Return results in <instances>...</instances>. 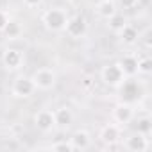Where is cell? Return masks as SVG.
<instances>
[{
	"label": "cell",
	"instance_id": "1",
	"mask_svg": "<svg viewBox=\"0 0 152 152\" xmlns=\"http://www.w3.org/2000/svg\"><path fill=\"white\" fill-rule=\"evenodd\" d=\"M68 13L63 9V7H50L43 13L41 16V22L45 25L47 31H52V32H61L64 31V25L68 22Z\"/></svg>",
	"mask_w": 152,
	"mask_h": 152
},
{
	"label": "cell",
	"instance_id": "2",
	"mask_svg": "<svg viewBox=\"0 0 152 152\" xmlns=\"http://www.w3.org/2000/svg\"><path fill=\"white\" fill-rule=\"evenodd\" d=\"M100 77H102V83L106 86H109V88H120L127 81V77L124 75V72L120 70V66L116 63L104 66L102 72H100Z\"/></svg>",
	"mask_w": 152,
	"mask_h": 152
},
{
	"label": "cell",
	"instance_id": "4",
	"mask_svg": "<svg viewBox=\"0 0 152 152\" xmlns=\"http://www.w3.org/2000/svg\"><path fill=\"white\" fill-rule=\"evenodd\" d=\"M36 91V86L32 83L31 77H25V75H20L13 81V86H11V93L16 97V99H29L32 93Z\"/></svg>",
	"mask_w": 152,
	"mask_h": 152
},
{
	"label": "cell",
	"instance_id": "18",
	"mask_svg": "<svg viewBox=\"0 0 152 152\" xmlns=\"http://www.w3.org/2000/svg\"><path fill=\"white\" fill-rule=\"evenodd\" d=\"M152 72V59L150 57H140L138 59V73L148 75Z\"/></svg>",
	"mask_w": 152,
	"mask_h": 152
},
{
	"label": "cell",
	"instance_id": "11",
	"mask_svg": "<svg viewBox=\"0 0 152 152\" xmlns=\"http://www.w3.org/2000/svg\"><path fill=\"white\" fill-rule=\"evenodd\" d=\"M120 66V70L124 72L125 77H134L138 73V57L134 54H125L120 57V61L116 63Z\"/></svg>",
	"mask_w": 152,
	"mask_h": 152
},
{
	"label": "cell",
	"instance_id": "17",
	"mask_svg": "<svg viewBox=\"0 0 152 152\" xmlns=\"http://www.w3.org/2000/svg\"><path fill=\"white\" fill-rule=\"evenodd\" d=\"M127 23H129V20H127L124 15H118V13H115L111 18H107V25H109V29H111L113 32H116V34H118Z\"/></svg>",
	"mask_w": 152,
	"mask_h": 152
},
{
	"label": "cell",
	"instance_id": "23",
	"mask_svg": "<svg viewBox=\"0 0 152 152\" xmlns=\"http://www.w3.org/2000/svg\"><path fill=\"white\" fill-rule=\"evenodd\" d=\"M23 4H25V7H29V9H34V7H39V6L43 4V0H23Z\"/></svg>",
	"mask_w": 152,
	"mask_h": 152
},
{
	"label": "cell",
	"instance_id": "7",
	"mask_svg": "<svg viewBox=\"0 0 152 152\" xmlns=\"http://www.w3.org/2000/svg\"><path fill=\"white\" fill-rule=\"evenodd\" d=\"M115 124L118 125H125L129 124L132 118H134V106L129 104V102H120L113 107V113H111Z\"/></svg>",
	"mask_w": 152,
	"mask_h": 152
},
{
	"label": "cell",
	"instance_id": "10",
	"mask_svg": "<svg viewBox=\"0 0 152 152\" xmlns=\"http://www.w3.org/2000/svg\"><path fill=\"white\" fill-rule=\"evenodd\" d=\"M100 141L104 145H115L120 141V125L118 124H107L100 129V134H99Z\"/></svg>",
	"mask_w": 152,
	"mask_h": 152
},
{
	"label": "cell",
	"instance_id": "3",
	"mask_svg": "<svg viewBox=\"0 0 152 152\" xmlns=\"http://www.w3.org/2000/svg\"><path fill=\"white\" fill-rule=\"evenodd\" d=\"M32 83L36 86V90H43V91H48L54 88L56 84V72L52 68H38L34 73H32Z\"/></svg>",
	"mask_w": 152,
	"mask_h": 152
},
{
	"label": "cell",
	"instance_id": "21",
	"mask_svg": "<svg viewBox=\"0 0 152 152\" xmlns=\"http://www.w3.org/2000/svg\"><path fill=\"white\" fill-rule=\"evenodd\" d=\"M118 4L124 9H134L138 6V0H118Z\"/></svg>",
	"mask_w": 152,
	"mask_h": 152
},
{
	"label": "cell",
	"instance_id": "8",
	"mask_svg": "<svg viewBox=\"0 0 152 152\" xmlns=\"http://www.w3.org/2000/svg\"><path fill=\"white\" fill-rule=\"evenodd\" d=\"M34 125L41 132H50L56 129V120H54V111L50 109H39L34 115Z\"/></svg>",
	"mask_w": 152,
	"mask_h": 152
},
{
	"label": "cell",
	"instance_id": "5",
	"mask_svg": "<svg viewBox=\"0 0 152 152\" xmlns=\"http://www.w3.org/2000/svg\"><path fill=\"white\" fill-rule=\"evenodd\" d=\"M64 32H66L70 38H73V39L84 38L86 32H88V22H86V18H84V16H79V15L68 18V22H66V25H64Z\"/></svg>",
	"mask_w": 152,
	"mask_h": 152
},
{
	"label": "cell",
	"instance_id": "9",
	"mask_svg": "<svg viewBox=\"0 0 152 152\" xmlns=\"http://www.w3.org/2000/svg\"><path fill=\"white\" fill-rule=\"evenodd\" d=\"M124 147L129 152H145L148 148V138H147V134H141V132L136 131V132H132L125 138Z\"/></svg>",
	"mask_w": 152,
	"mask_h": 152
},
{
	"label": "cell",
	"instance_id": "19",
	"mask_svg": "<svg viewBox=\"0 0 152 152\" xmlns=\"http://www.w3.org/2000/svg\"><path fill=\"white\" fill-rule=\"evenodd\" d=\"M136 131L138 132H141V134H150V131H152V124H150V118L148 116H143V118H140L138 120V127H136Z\"/></svg>",
	"mask_w": 152,
	"mask_h": 152
},
{
	"label": "cell",
	"instance_id": "16",
	"mask_svg": "<svg viewBox=\"0 0 152 152\" xmlns=\"http://www.w3.org/2000/svg\"><path fill=\"white\" fill-rule=\"evenodd\" d=\"M2 32H4V36L7 39H18L22 36V32H23V27H22V23L18 20H9L7 25L2 29Z\"/></svg>",
	"mask_w": 152,
	"mask_h": 152
},
{
	"label": "cell",
	"instance_id": "12",
	"mask_svg": "<svg viewBox=\"0 0 152 152\" xmlns=\"http://www.w3.org/2000/svg\"><path fill=\"white\" fill-rule=\"evenodd\" d=\"M54 120H56V127L59 129H68L73 124V113L68 106H61L54 111Z\"/></svg>",
	"mask_w": 152,
	"mask_h": 152
},
{
	"label": "cell",
	"instance_id": "22",
	"mask_svg": "<svg viewBox=\"0 0 152 152\" xmlns=\"http://www.w3.org/2000/svg\"><path fill=\"white\" fill-rule=\"evenodd\" d=\"M9 20H11V18H9V15H7L6 11H0V32H2V29L7 25Z\"/></svg>",
	"mask_w": 152,
	"mask_h": 152
},
{
	"label": "cell",
	"instance_id": "14",
	"mask_svg": "<svg viewBox=\"0 0 152 152\" xmlns=\"http://www.w3.org/2000/svg\"><path fill=\"white\" fill-rule=\"evenodd\" d=\"M118 36H120V39H122L124 45H134V43L140 39V32H138V29H136L134 25H131V23H127V25L118 32Z\"/></svg>",
	"mask_w": 152,
	"mask_h": 152
},
{
	"label": "cell",
	"instance_id": "15",
	"mask_svg": "<svg viewBox=\"0 0 152 152\" xmlns=\"http://www.w3.org/2000/svg\"><path fill=\"white\" fill-rule=\"evenodd\" d=\"M97 13L100 18L107 20L111 18L115 13H116V4H115V0H100V2L97 4Z\"/></svg>",
	"mask_w": 152,
	"mask_h": 152
},
{
	"label": "cell",
	"instance_id": "6",
	"mask_svg": "<svg viewBox=\"0 0 152 152\" xmlns=\"http://www.w3.org/2000/svg\"><path fill=\"white\" fill-rule=\"evenodd\" d=\"M25 63V57H23V52L20 48H6L4 54H2V64L6 70L9 72H16L23 66Z\"/></svg>",
	"mask_w": 152,
	"mask_h": 152
},
{
	"label": "cell",
	"instance_id": "13",
	"mask_svg": "<svg viewBox=\"0 0 152 152\" xmlns=\"http://www.w3.org/2000/svg\"><path fill=\"white\" fill-rule=\"evenodd\" d=\"M70 143H72L73 150H86L91 145V136H90V132L86 129H77L72 134Z\"/></svg>",
	"mask_w": 152,
	"mask_h": 152
},
{
	"label": "cell",
	"instance_id": "20",
	"mask_svg": "<svg viewBox=\"0 0 152 152\" xmlns=\"http://www.w3.org/2000/svg\"><path fill=\"white\" fill-rule=\"evenodd\" d=\"M48 148L54 150V152H73V147H72L70 140H68V141H56V143H52Z\"/></svg>",
	"mask_w": 152,
	"mask_h": 152
}]
</instances>
